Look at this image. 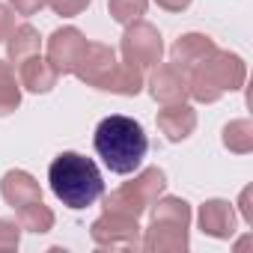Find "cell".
<instances>
[{
  "label": "cell",
  "mask_w": 253,
  "mask_h": 253,
  "mask_svg": "<svg viewBox=\"0 0 253 253\" xmlns=\"http://www.w3.org/2000/svg\"><path fill=\"white\" fill-rule=\"evenodd\" d=\"M95 152L98 158L104 161V167L110 173H134L143 158H146V149H149V140L143 134V125L131 116H107L95 125Z\"/></svg>",
  "instance_id": "6da1fadb"
},
{
  "label": "cell",
  "mask_w": 253,
  "mask_h": 253,
  "mask_svg": "<svg viewBox=\"0 0 253 253\" xmlns=\"http://www.w3.org/2000/svg\"><path fill=\"white\" fill-rule=\"evenodd\" d=\"M54 197L69 209H86L104 194V179L92 158L81 152H60L48 167Z\"/></svg>",
  "instance_id": "7a4b0ae2"
},
{
  "label": "cell",
  "mask_w": 253,
  "mask_h": 253,
  "mask_svg": "<svg viewBox=\"0 0 253 253\" xmlns=\"http://www.w3.org/2000/svg\"><path fill=\"white\" fill-rule=\"evenodd\" d=\"M247 81V66L232 51H211L203 63H197L188 75V95L194 101L211 104L226 92L241 89Z\"/></svg>",
  "instance_id": "3957f363"
},
{
  "label": "cell",
  "mask_w": 253,
  "mask_h": 253,
  "mask_svg": "<svg viewBox=\"0 0 253 253\" xmlns=\"http://www.w3.org/2000/svg\"><path fill=\"white\" fill-rule=\"evenodd\" d=\"M167 188V176L161 167H146L134 176V182H125L122 188L104 197V211H116L125 217H140Z\"/></svg>",
  "instance_id": "277c9868"
},
{
  "label": "cell",
  "mask_w": 253,
  "mask_h": 253,
  "mask_svg": "<svg viewBox=\"0 0 253 253\" xmlns=\"http://www.w3.org/2000/svg\"><path fill=\"white\" fill-rule=\"evenodd\" d=\"M119 51H122V60L125 63H134L140 69H152V66L161 63L164 42H161L158 27H152L149 21H134V24L125 27L122 42H119Z\"/></svg>",
  "instance_id": "5b68a950"
},
{
  "label": "cell",
  "mask_w": 253,
  "mask_h": 253,
  "mask_svg": "<svg viewBox=\"0 0 253 253\" xmlns=\"http://www.w3.org/2000/svg\"><path fill=\"white\" fill-rule=\"evenodd\" d=\"M89 235L101 250H140V226L137 217H125L116 211H104L92 220Z\"/></svg>",
  "instance_id": "8992f818"
},
{
  "label": "cell",
  "mask_w": 253,
  "mask_h": 253,
  "mask_svg": "<svg viewBox=\"0 0 253 253\" xmlns=\"http://www.w3.org/2000/svg\"><path fill=\"white\" fill-rule=\"evenodd\" d=\"M188 244H191L188 223L161 220V217H152L149 229L140 235V250H149V253H185Z\"/></svg>",
  "instance_id": "52a82bcc"
},
{
  "label": "cell",
  "mask_w": 253,
  "mask_h": 253,
  "mask_svg": "<svg viewBox=\"0 0 253 253\" xmlns=\"http://www.w3.org/2000/svg\"><path fill=\"white\" fill-rule=\"evenodd\" d=\"M86 51V39L78 27H60L48 39V60L60 75H75V66L81 63Z\"/></svg>",
  "instance_id": "ba28073f"
},
{
  "label": "cell",
  "mask_w": 253,
  "mask_h": 253,
  "mask_svg": "<svg viewBox=\"0 0 253 253\" xmlns=\"http://www.w3.org/2000/svg\"><path fill=\"white\" fill-rule=\"evenodd\" d=\"M155 72L149 75V95L158 104H179L188 98V72L179 69L176 63H158L152 66Z\"/></svg>",
  "instance_id": "9c48e42d"
},
{
  "label": "cell",
  "mask_w": 253,
  "mask_h": 253,
  "mask_svg": "<svg viewBox=\"0 0 253 253\" xmlns=\"http://www.w3.org/2000/svg\"><path fill=\"white\" fill-rule=\"evenodd\" d=\"M116 66V51L110 45H101V42H86V51L81 57V63L75 66V75L86 84V86H95L101 89L104 81L110 78Z\"/></svg>",
  "instance_id": "30bf717a"
},
{
  "label": "cell",
  "mask_w": 253,
  "mask_h": 253,
  "mask_svg": "<svg viewBox=\"0 0 253 253\" xmlns=\"http://www.w3.org/2000/svg\"><path fill=\"white\" fill-rule=\"evenodd\" d=\"M158 128L170 143H182L197 128V110L191 104H185V101L164 104V110H158Z\"/></svg>",
  "instance_id": "8fae6325"
},
{
  "label": "cell",
  "mask_w": 253,
  "mask_h": 253,
  "mask_svg": "<svg viewBox=\"0 0 253 253\" xmlns=\"http://www.w3.org/2000/svg\"><path fill=\"white\" fill-rule=\"evenodd\" d=\"M200 229L211 238H232L235 235V209L226 200H206L200 206Z\"/></svg>",
  "instance_id": "7c38bea8"
},
{
  "label": "cell",
  "mask_w": 253,
  "mask_h": 253,
  "mask_svg": "<svg viewBox=\"0 0 253 253\" xmlns=\"http://www.w3.org/2000/svg\"><path fill=\"white\" fill-rule=\"evenodd\" d=\"M214 48H217V45H214L211 36H206V33H185V36H179V39L173 42L170 57H173V63H176L179 69L191 72V69H194L197 63H203Z\"/></svg>",
  "instance_id": "4fadbf2b"
},
{
  "label": "cell",
  "mask_w": 253,
  "mask_h": 253,
  "mask_svg": "<svg viewBox=\"0 0 253 253\" xmlns=\"http://www.w3.org/2000/svg\"><path fill=\"white\" fill-rule=\"evenodd\" d=\"M18 78H21V86H24V89H30V92L39 95V92H51V89L57 86L60 72L54 69V63H51L48 57L33 54V57H27V60L21 63Z\"/></svg>",
  "instance_id": "5bb4252c"
},
{
  "label": "cell",
  "mask_w": 253,
  "mask_h": 253,
  "mask_svg": "<svg viewBox=\"0 0 253 253\" xmlns=\"http://www.w3.org/2000/svg\"><path fill=\"white\" fill-rule=\"evenodd\" d=\"M0 194H3L6 206H12V209H21L33 200H42V188L27 170H9L3 176V182H0Z\"/></svg>",
  "instance_id": "9a60e30c"
},
{
  "label": "cell",
  "mask_w": 253,
  "mask_h": 253,
  "mask_svg": "<svg viewBox=\"0 0 253 253\" xmlns=\"http://www.w3.org/2000/svg\"><path fill=\"white\" fill-rule=\"evenodd\" d=\"M143 86H146V78H143V69L140 66L125 63V60L119 63L116 60V66H113V72H110V78L104 81L101 89L116 92V95H137Z\"/></svg>",
  "instance_id": "2e32d148"
},
{
  "label": "cell",
  "mask_w": 253,
  "mask_h": 253,
  "mask_svg": "<svg viewBox=\"0 0 253 253\" xmlns=\"http://www.w3.org/2000/svg\"><path fill=\"white\" fill-rule=\"evenodd\" d=\"M39 48H42V36H39V30H36V27H30V24L15 27V30L9 33V39H6L9 63H24L27 57L39 54Z\"/></svg>",
  "instance_id": "e0dca14e"
},
{
  "label": "cell",
  "mask_w": 253,
  "mask_h": 253,
  "mask_svg": "<svg viewBox=\"0 0 253 253\" xmlns=\"http://www.w3.org/2000/svg\"><path fill=\"white\" fill-rule=\"evenodd\" d=\"M18 223H21V229L42 235V232L54 229V211L42 200H33V203H27V206L18 209Z\"/></svg>",
  "instance_id": "ac0fdd59"
},
{
  "label": "cell",
  "mask_w": 253,
  "mask_h": 253,
  "mask_svg": "<svg viewBox=\"0 0 253 253\" xmlns=\"http://www.w3.org/2000/svg\"><path fill=\"white\" fill-rule=\"evenodd\" d=\"M223 146L235 155H247L253 149V122L250 119H232L223 128Z\"/></svg>",
  "instance_id": "d6986e66"
},
{
  "label": "cell",
  "mask_w": 253,
  "mask_h": 253,
  "mask_svg": "<svg viewBox=\"0 0 253 253\" xmlns=\"http://www.w3.org/2000/svg\"><path fill=\"white\" fill-rule=\"evenodd\" d=\"M146 6H149V0H107V12L116 24L122 27H128L134 21H140L146 15Z\"/></svg>",
  "instance_id": "ffe728a7"
},
{
  "label": "cell",
  "mask_w": 253,
  "mask_h": 253,
  "mask_svg": "<svg viewBox=\"0 0 253 253\" xmlns=\"http://www.w3.org/2000/svg\"><path fill=\"white\" fill-rule=\"evenodd\" d=\"M18 104H21V86L15 84V75L12 78H0V116L15 113Z\"/></svg>",
  "instance_id": "44dd1931"
},
{
  "label": "cell",
  "mask_w": 253,
  "mask_h": 253,
  "mask_svg": "<svg viewBox=\"0 0 253 253\" xmlns=\"http://www.w3.org/2000/svg\"><path fill=\"white\" fill-rule=\"evenodd\" d=\"M21 223L9 220V217H0V253H9V250H18L21 244Z\"/></svg>",
  "instance_id": "7402d4cb"
},
{
  "label": "cell",
  "mask_w": 253,
  "mask_h": 253,
  "mask_svg": "<svg viewBox=\"0 0 253 253\" xmlns=\"http://www.w3.org/2000/svg\"><path fill=\"white\" fill-rule=\"evenodd\" d=\"M89 3H92V0H48V6H51L57 15H63V18H75V15H81Z\"/></svg>",
  "instance_id": "603a6c76"
},
{
  "label": "cell",
  "mask_w": 253,
  "mask_h": 253,
  "mask_svg": "<svg viewBox=\"0 0 253 253\" xmlns=\"http://www.w3.org/2000/svg\"><path fill=\"white\" fill-rule=\"evenodd\" d=\"M9 6H12V12H15V15L30 18V15H36L39 9H45V6H48V0H9Z\"/></svg>",
  "instance_id": "cb8c5ba5"
},
{
  "label": "cell",
  "mask_w": 253,
  "mask_h": 253,
  "mask_svg": "<svg viewBox=\"0 0 253 253\" xmlns=\"http://www.w3.org/2000/svg\"><path fill=\"white\" fill-rule=\"evenodd\" d=\"M12 30H15V12H12V6L0 3V42H6Z\"/></svg>",
  "instance_id": "d4e9b609"
},
{
  "label": "cell",
  "mask_w": 253,
  "mask_h": 253,
  "mask_svg": "<svg viewBox=\"0 0 253 253\" xmlns=\"http://www.w3.org/2000/svg\"><path fill=\"white\" fill-rule=\"evenodd\" d=\"M250 188H244L241 191V200H238V206H241V217L247 220V223H253V206H250Z\"/></svg>",
  "instance_id": "484cf974"
},
{
  "label": "cell",
  "mask_w": 253,
  "mask_h": 253,
  "mask_svg": "<svg viewBox=\"0 0 253 253\" xmlns=\"http://www.w3.org/2000/svg\"><path fill=\"white\" fill-rule=\"evenodd\" d=\"M155 3H158L161 9H167V12H182V9L191 6V0H155Z\"/></svg>",
  "instance_id": "4316f807"
}]
</instances>
